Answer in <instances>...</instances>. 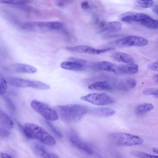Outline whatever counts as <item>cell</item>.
Here are the masks:
<instances>
[{
  "label": "cell",
  "instance_id": "39",
  "mask_svg": "<svg viewBox=\"0 0 158 158\" xmlns=\"http://www.w3.org/2000/svg\"><path fill=\"white\" fill-rule=\"evenodd\" d=\"M152 151L156 154H158V149L157 148H153L152 149Z\"/></svg>",
  "mask_w": 158,
  "mask_h": 158
},
{
  "label": "cell",
  "instance_id": "22",
  "mask_svg": "<svg viewBox=\"0 0 158 158\" xmlns=\"http://www.w3.org/2000/svg\"><path fill=\"white\" fill-rule=\"evenodd\" d=\"M60 66L64 69L74 71H81L85 68V65H81L69 61L61 63Z\"/></svg>",
  "mask_w": 158,
  "mask_h": 158
},
{
  "label": "cell",
  "instance_id": "26",
  "mask_svg": "<svg viewBox=\"0 0 158 158\" xmlns=\"http://www.w3.org/2000/svg\"><path fill=\"white\" fill-rule=\"evenodd\" d=\"M135 4L140 7L147 8L152 7L154 4V2L152 0H136Z\"/></svg>",
  "mask_w": 158,
  "mask_h": 158
},
{
  "label": "cell",
  "instance_id": "12",
  "mask_svg": "<svg viewBox=\"0 0 158 158\" xmlns=\"http://www.w3.org/2000/svg\"><path fill=\"white\" fill-rule=\"evenodd\" d=\"M136 84V81L134 79L127 78L118 81L114 85L118 89L128 91L134 88Z\"/></svg>",
  "mask_w": 158,
  "mask_h": 158
},
{
  "label": "cell",
  "instance_id": "11",
  "mask_svg": "<svg viewBox=\"0 0 158 158\" xmlns=\"http://www.w3.org/2000/svg\"><path fill=\"white\" fill-rule=\"evenodd\" d=\"M139 70L138 65L134 63H127L117 66L116 74H133Z\"/></svg>",
  "mask_w": 158,
  "mask_h": 158
},
{
  "label": "cell",
  "instance_id": "18",
  "mask_svg": "<svg viewBox=\"0 0 158 158\" xmlns=\"http://www.w3.org/2000/svg\"><path fill=\"white\" fill-rule=\"evenodd\" d=\"M112 58L115 61L126 63H134V60L132 56L126 53L116 52L111 55Z\"/></svg>",
  "mask_w": 158,
  "mask_h": 158
},
{
  "label": "cell",
  "instance_id": "19",
  "mask_svg": "<svg viewBox=\"0 0 158 158\" xmlns=\"http://www.w3.org/2000/svg\"><path fill=\"white\" fill-rule=\"evenodd\" d=\"M113 88L112 85L106 81H98L88 86L89 89L98 90H109Z\"/></svg>",
  "mask_w": 158,
  "mask_h": 158
},
{
  "label": "cell",
  "instance_id": "40",
  "mask_svg": "<svg viewBox=\"0 0 158 158\" xmlns=\"http://www.w3.org/2000/svg\"><path fill=\"white\" fill-rule=\"evenodd\" d=\"M154 79L157 82H158V74H156L154 76Z\"/></svg>",
  "mask_w": 158,
  "mask_h": 158
},
{
  "label": "cell",
  "instance_id": "34",
  "mask_svg": "<svg viewBox=\"0 0 158 158\" xmlns=\"http://www.w3.org/2000/svg\"><path fill=\"white\" fill-rule=\"evenodd\" d=\"M5 100L6 101V103H7V105L8 107L10 109H11V111H13L15 110V107L11 101L7 97L5 98Z\"/></svg>",
  "mask_w": 158,
  "mask_h": 158
},
{
  "label": "cell",
  "instance_id": "29",
  "mask_svg": "<svg viewBox=\"0 0 158 158\" xmlns=\"http://www.w3.org/2000/svg\"><path fill=\"white\" fill-rule=\"evenodd\" d=\"M27 1L17 0H0V3L14 5H20L25 4Z\"/></svg>",
  "mask_w": 158,
  "mask_h": 158
},
{
  "label": "cell",
  "instance_id": "9",
  "mask_svg": "<svg viewBox=\"0 0 158 158\" xmlns=\"http://www.w3.org/2000/svg\"><path fill=\"white\" fill-rule=\"evenodd\" d=\"M69 136L70 141L75 146L89 154L93 153V150L92 148L81 140L75 132H71Z\"/></svg>",
  "mask_w": 158,
  "mask_h": 158
},
{
  "label": "cell",
  "instance_id": "33",
  "mask_svg": "<svg viewBox=\"0 0 158 158\" xmlns=\"http://www.w3.org/2000/svg\"><path fill=\"white\" fill-rule=\"evenodd\" d=\"M47 125L58 136L61 137L62 135L56 129L53 127V126L49 123L48 121H47Z\"/></svg>",
  "mask_w": 158,
  "mask_h": 158
},
{
  "label": "cell",
  "instance_id": "36",
  "mask_svg": "<svg viewBox=\"0 0 158 158\" xmlns=\"http://www.w3.org/2000/svg\"><path fill=\"white\" fill-rule=\"evenodd\" d=\"M81 6L82 8L83 9H87L89 7V3L87 2L86 1L82 3Z\"/></svg>",
  "mask_w": 158,
  "mask_h": 158
},
{
  "label": "cell",
  "instance_id": "1",
  "mask_svg": "<svg viewBox=\"0 0 158 158\" xmlns=\"http://www.w3.org/2000/svg\"><path fill=\"white\" fill-rule=\"evenodd\" d=\"M54 109L61 120L68 123L78 121L88 110L86 106L77 104L57 106Z\"/></svg>",
  "mask_w": 158,
  "mask_h": 158
},
{
  "label": "cell",
  "instance_id": "30",
  "mask_svg": "<svg viewBox=\"0 0 158 158\" xmlns=\"http://www.w3.org/2000/svg\"><path fill=\"white\" fill-rule=\"evenodd\" d=\"M68 60L69 61L72 62L82 65H85L87 63V61L85 60L73 57H69L68 58Z\"/></svg>",
  "mask_w": 158,
  "mask_h": 158
},
{
  "label": "cell",
  "instance_id": "13",
  "mask_svg": "<svg viewBox=\"0 0 158 158\" xmlns=\"http://www.w3.org/2000/svg\"><path fill=\"white\" fill-rule=\"evenodd\" d=\"M66 49L73 52L97 55L98 52L97 48L86 45H80L73 47H68Z\"/></svg>",
  "mask_w": 158,
  "mask_h": 158
},
{
  "label": "cell",
  "instance_id": "35",
  "mask_svg": "<svg viewBox=\"0 0 158 158\" xmlns=\"http://www.w3.org/2000/svg\"><path fill=\"white\" fill-rule=\"evenodd\" d=\"M68 3V1H59L57 2V5L60 7H64Z\"/></svg>",
  "mask_w": 158,
  "mask_h": 158
},
{
  "label": "cell",
  "instance_id": "20",
  "mask_svg": "<svg viewBox=\"0 0 158 158\" xmlns=\"http://www.w3.org/2000/svg\"><path fill=\"white\" fill-rule=\"evenodd\" d=\"M122 28L121 23L117 21H112L108 23L99 31L100 32H115L120 31Z\"/></svg>",
  "mask_w": 158,
  "mask_h": 158
},
{
  "label": "cell",
  "instance_id": "32",
  "mask_svg": "<svg viewBox=\"0 0 158 158\" xmlns=\"http://www.w3.org/2000/svg\"><path fill=\"white\" fill-rule=\"evenodd\" d=\"M10 132L7 129L0 128V135L3 137H7L10 135Z\"/></svg>",
  "mask_w": 158,
  "mask_h": 158
},
{
  "label": "cell",
  "instance_id": "15",
  "mask_svg": "<svg viewBox=\"0 0 158 158\" xmlns=\"http://www.w3.org/2000/svg\"><path fill=\"white\" fill-rule=\"evenodd\" d=\"M33 148L35 152L41 158H60L39 144H34Z\"/></svg>",
  "mask_w": 158,
  "mask_h": 158
},
{
  "label": "cell",
  "instance_id": "23",
  "mask_svg": "<svg viewBox=\"0 0 158 158\" xmlns=\"http://www.w3.org/2000/svg\"><path fill=\"white\" fill-rule=\"evenodd\" d=\"M153 106L149 103H145L138 106L135 110V113L137 115H142L153 109Z\"/></svg>",
  "mask_w": 158,
  "mask_h": 158
},
{
  "label": "cell",
  "instance_id": "28",
  "mask_svg": "<svg viewBox=\"0 0 158 158\" xmlns=\"http://www.w3.org/2000/svg\"><path fill=\"white\" fill-rule=\"evenodd\" d=\"M143 93L146 95H152L154 97L158 98V90L154 88H147L143 90Z\"/></svg>",
  "mask_w": 158,
  "mask_h": 158
},
{
  "label": "cell",
  "instance_id": "24",
  "mask_svg": "<svg viewBox=\"0 0 158 158\" xmlns=\"http://www.w3.org/2000/svg\"><path fill=\"white\" fill-rule=\"evenodd\" d=\"M140 23L144 27L150 29H156L158 27L157 20L152 18L149 15Z\"/></svg>",
  "mask_w": 158,
  "mask_h": 158
},
{
  "label": "cell",
  "instance_id": "38",
  "mask_svg": "<svg viewBox=\"0 0 158 158\" xmlns=\"http://www.w3.org/2000/svg\"><path fill=\"white\" fill-rule=\"evenodd\" d=\"M0 158H12L10 156L7 154L1 153L0 155Z\"/></svg>",
  "mask_w": 158,
  "mask_h": 158
},
{
  "label": "cell",
  "instance_id": "5",
  "mask_svg": "<svg viewBox=\"0 0 158 158\" xmlns=\"http://www.w3.org/2000/svg\"><path fill=\"white\" fill-rule=\"evenodd\" d=\"M7 81L10 85L17 87H30L41 90H47L50 88L49 85L39 81H31L15 77L9 78Z\"/></svg>",
  "mask_w": 158,
  "mask_h": 158
},
{
  "label": "cell",
  "instance_id": "27",
  "mask_svg": "<svg viewBox=\"0 0 158 158\" xmlns=\"http://www.w3.org/2000/svg\"><path fill=\"white\" fill-rule=\"evenodd\" d=\"M7 82L0 73V95L4 94L7 89Z\"/></svg>",
  "mask_w": 158,
  "mask_h": 158
},
{
  "label": "cell",
  "instance_id": "6",
  "mask_svg": "<svg viewBox=\"0 0 158 158\" xmlns=\"http://www.w3.org/2000/svg\"><path fill=\"white\" fill-rule=\"evenodd\" d=\"M81 99L92 104L99 106L109 105L114 102L112 98L104 93H91L81 97Z\"/></svg>",
  "mask_w": 158,
  "mask_h": 158
},
{
  "label": "cell",
  "instance_id": "10",
  "mask_svg": "<svg viewBox=\"0 0 158 158\" xmlns=\"http://www.w3.org/2000/svg\"><path fill=\"white\" fill-rule=\"evenodd\" d=\"M148 16V15L144 13L128 12L122 15L121 20L126 23L137 22L140 23Z\"/></svg>",
  "mask_w": 158,
  "mask_h": 158
},
{
  "label": "cell",
  "instance_id": "4",
  "mask_svg": "<svg viewBox=\"0 0 158 158\" xmlns=\"http://www.w3.org/2000/svg\"><path fill=\"white\" fill-rule=\"evenodd\" d=\"M31 106L35 111L47 120L54 121L59 118L55 109L45 103L33 100L31 102Z\"/></svg>",
  "mask_w": 158,
  "mask_h": 158
},
{
  "label": "cell",
  "instance_id": "31",
  "mask_svg": "<svg viewBox=\"0 0 158 158\" xmlns=\"http://www.w3.org/2000/svg\"><path fill=\"white\" fill-rule=\"evenodd\" d=\"M158 61H156L149 64L148 66V68L150 69L152 71H158Z\"/></svg>",
  "mask_w": 158,
  "mask_h": 158
},
{
  "label": "cell",
  "instance_id": "8",
  "mask_svg": "<svg viewBox=\"0 0 158 158\" xmlns=\"http://www.w3.org/2000/svg\"><path fill=\"white\" fill-rule=\"evenodd\" d=\"M63 26L59 21L32 22L24 23L23 27L25 28H31L35 27L46 28L52 30H58Z\"/></svg>",
  "mask_w": 158,
  "mask_h": 158
},
{
  "label": "cell",
  "instance_id": "7",
  "mask_svg": "<svg viewBox=\"0 0 158 158\" xmlns=\"http://www.w3.org/2000/svg\"><path fill=\"white\" fill-rule=\"evenodd\" d=\"M115 43L124 47H142L146 45L148 41L146 39L140 36L130 35L119 39Z\"/></svg>",
  "mask_w": 158,
  "mask_h": 158
},
{
  "label": "cell",
  "instance_id": "17",
  "mask_svg": "<svg viewBox=\"0 0 158 158\" xmlns=\"http://www.w3.org/2000/svg\"><path fill=\"white\" fill-rule=\"evenodd\" d=\"M117 65L106 61L98 62L94 66L97 69L114 73L116 74Z\"/></svg>",
  "mask_w": 158,
  "mask_h": 158
},
{
  "label": "cell",
  "instance_id": "25",
  "mask_svg": "<svg viewBox=\"0 0 158 158\" xmlns=\"http://www.w3.org/2000/svg\"><path fill=\"white\" fill-rule=\"evenodd\" d=\"M130 154L132 156L138 158H158V156L140 151H132L130 152Z\"/></svg>",
  "mask_w": 158,
  "mask_h": 158
},
{
  "label": "cell",
  "instance_id": "21",
  "mask_svg": "<svg viewBox=\"0 0 158 158\" xmlns=\"http://www.w3.org/2000/svg\"><path fill=\"white\" fill-rule=\"evenodd\" d=\"M0 126L7 129H11L13 127V123L11 119L0 109Z\"/></svg>",
  "mask_w": 158,
  "mask_h": 158
},
{
  "label": "cell",
  "instance_id": "14",
  "mask_svg": "<svg viewBox=\"0 0 158 158\" xmlns=\"http://www.w3.org/2000/svg\"><path fill=\"white\" fill-rule=\"evenodd\" d=\"M12 67L15 72L19 73H34L37 71L34 67L24 64L15 63L12 65Z\"/></svg>",
  "mask_w": 158,
  "mask_h": 158
},
{
  "label": "cell",
  "instance_id": "2",
  "mask_svg": "<svg viewBox=\"0 0 158 158\" xmlns=\"http://www.w3.org/2000/svg\"><path fill=\"white\" fill-rule=\"evenodd\" d=\"M23 132L27 137L36 139L41 143L50 146L55 145L54 138L44 128L36 124L27 123L23 126Z\"/></svg>",
  "mask_w": 158,
  "mask_h": 158
},
{
  "label": "cell",
  "instance_id": "37",
  "mask_svg": "<svg viewBox=\"0 0 158 158\" xmlns=\"http://www.w3.org/2000/svg\"><path fill=\"white\" fill-rule=\"evenodd\" d=\"M152 9L153 11L156 14H158V5L157 4H153L152 6Z\"/></svg>",
  "mask_w": 158,
  "mask_h": 158
},
{
  "label": "cell",
  "instance_id": "3",
  "mask_svg": "<svg viewBox=\"0 0 158 158\" xmlns=\"http://www.w3.org/2000/svg\"><path fill=\"white\" fill-rule=\"evenodd\" d=\"M109 137L112 142L119 146H131L140 145L143 143L141 137L125 132H113L110 134Z\"/></svg>",
  "mask_w": 158,
  "mask_h": 158
},
{
  "label": "cell",
  "instance_id": "16",
  "mask_svg": "<svg viewBox=\"0 0 158 158\" xmlns=\"http://www.w3.org/2000/svg\"><path fill=\"white\" fill-rule=\"evenodd\" d=\"M92 113L95 116L100 117H106L112 116L115 113V110L110 108L98 107L92 110Z\"/></svg>",
  "mask_w": 158,
  "mask_h": 158
}]
</instances>
